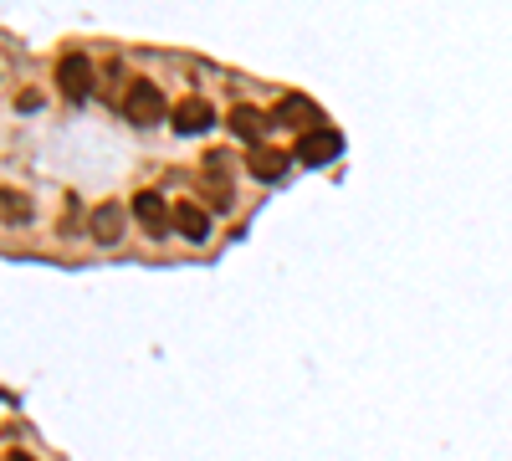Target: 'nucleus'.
Returning a JSON list of instances; mask_svg holds the SVG:
<instances>
[{
    "instance_id": "obj_1",
    "label": "nucleus",
    "mask_w": 512,
    "mask_h": 461,
    "mask_svg": "<svg viewBox=\"0 0 512 461\" xmlns=\"http://www.w3.org/2000/svg\"><path fill=\"white\" fill-rule=\"evenodd\" d=\"M123 118L134 123V129H154V123H164V88L159 82H134V88L123 93Z\"/></svg>"
},
{
    "instance_id": "obj_2",
    "label": "nucleus",
    "mask_w": 512,
    "mask_h": 461,
    "mask_svg": "<svg viewBox=\"0 0 512 461\" xmlns=\"http://www.w3.org/2000/svg\"><path fill=\"white\" fill-rule=\"evenodd\" d=\"M272 123H282V129H297V139L313 134V129H328L323 113H318V103H313V98H303V93H287V98L272 108Z\"/></svg>"
},
{
    "instance_id": "obj_3",
    "label": "nucleus",
    "mask_w": 512,
    "mask_h": 461,
    "mask_svg": "<svg viewBox=\"0 0 512 461\" xmlns=\"http://www.w3.org/2000/svg\"><path fill=\"white\" fill-rule=\"evenodd\" d=\"M57 88L72 98V103H82L93 93V62L82 57V52H67L62 62H57Z\"/></svg>"
},
{
    "instance_id": "obj_4",
    "label": "nucleus",
    "mask_w": 512,
    "mask_h": 461,
    "mask_svg": "<svg viewBox=\"0 0 512 461\" xmlns=\"http://www.w3.org/2000/svg\"><path fill=\"white\" fill-rule=\"evenodd\" d=\"M338 149H344V139H338V129L328 123V129H313V134L297 139L292 159H297V164H328V159H338Z\"/></svg>"
},
{
    "instance_id": "obj_5",
    "label": "nucleus",
    "mask_w": 512,
    "mask_h": 461,
    "mask_svg": "<svg viewBox=\"0 0 512 461\" xmlns=\"http://www.w3.org/2000/svg\"><path fill=\"white\" fill-rule=\"evenodd\" d=\"M175 205H164V195H154V190H139L134 195V216H139V226L149 231V236H164L169 226H175Z\"/></svg>"
},
{
    "instance_id": "obj_6",
    "label": "nucleus",
    "mask_w": 512,
    "mask_h": 461,
    "mask_svg": "<svg viewBox=\"0 0 512 461\" xmlns=\"http://www.w3.org/2000/svg\"><path fill=\"white\" fill-rule=\"evenodd\" d=\"M169 123H175V134H205L210 123H216V113H210L205 98H180L169 108Z\"/></svg>"
},
{
    "instance_id": "obj_7",
    "label": "nucleus",
    "mask_w": 512,
    "mask_h": 461,
    "mask_svg": "<svg viewBox=\"0 0 512 461\" xmlns=\"http://www.w3.org/2000/svg\"><path fill=\"white\" fill-rule=\"evenodd\" d=\"M88 236H93L98 246H118V241H123V205H118V200L98 205V211L88 216Z\"/></svg>"
},
{
    "instance_id": "obj_8",
    "label": "nucleus",
    "mask_w": 512,
    "mask_h": 461,
    "mask_svg": "<svg viewBox=\"0 0 512 461\" xmlns=\"http://www.w3.org/2000/svg\"><path fill=\"white\" fill-rule=\"evenodd\" d=\"M287 164H292V154L287 149H251V159H246V170L256 175V180H262V185H272V180H282L287 175Z\"/></svg>"
},
{
    "instance_id": "obj_9",
    "label": "nucleus",
    "mask_w": 512,
    "mask_h": 461,
    "mask_svg": "<svg viewBox=\"0 0 512 461\" xmlns=\"http://www.w3.org/2000/svg\"><path fill=\"white\" fill-rule=\"evenodd\" d=\"M205 185H210V205L226 211V205H231V159L226 154H210L205 159Z\"/></svg>"
},
{
    "instance_id": "obj_10",
    "label": "nucleus",
    "mask_w": 512,
    "mask_h": 461,
    "mask_svg": "<svg viewBox=\"0 0 512 461\" xmlns=\"http://www.w3.org/2000/svg\"><path fill=\"white\" fill-rule=\"evenodd\" d=\"M267 123H272L267 113H256V108H246V103H241V108H231V134H236V139H246L251 149H262Z\"/></svg>"
},
{
    "instance_id": "obj_11",
    "label": "nucleus",
    "mask_w": 512,
    "mask_h": 461,
    "mask_svg": "<svg viewBox=\"0 0 512 461\" xmlns=\"http://www.w3.org/2000/svg\"><path fill=\"white\" fill-rule=\"evenodd\" d=\"M175 231L190 236V241H205L210 236V216H205V205H175Z\"/></svg>"
},
{
    "instance_id": "obj_12",
    "label": "nucleus",
    "mask_w": 512,
    "mask_h": 461,
    "mask_svg": "<svg viewBox=\"0 0 512 461\" xmlns=\"http://www.w3.org/2000/svg\"><path fill=\"white\" fill-rule=\"evenodd\" d=\"M31 195H21V190H0V221H11V226H26L31 221Z\"/></svg>"
},
{
    "instance_id": "obj_13",
    "label": "nucleus",
    "mask_w": 512,
    "mask_h": 461,
    "mask_svg": "<svg viewBox=\"0 0 512 461\" xmlns=\"http://www.w3.org/2000/svg\"><path fill=\"white\" fill-rule=\"evenodd\" d=\"M16 108H21V113H36L41 98H36V93H16Z\"/></svg>"
},
{
    "instance_id": "obj_14",
    "label": "nucleus",
    "mask_w": 512,
    "mask_h": 461,
    "mask_svg": "<svg viewBox=\"0 0 512 461\" xmlns=\"http://www.w3.org/2000/svg\"><path fill=\"white\" fill-rule=\"evenodd\" d=\"M6 461H36V456H26V451H11V456H6Z\"/></svg>"
}]
</instances>
